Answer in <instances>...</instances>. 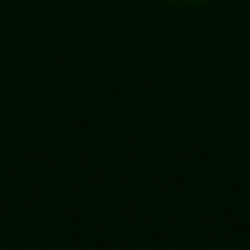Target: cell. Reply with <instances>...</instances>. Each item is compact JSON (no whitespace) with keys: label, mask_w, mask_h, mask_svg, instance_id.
I'll list each match as a JSON object with an SVG mask.
<instances>
[{"label":"cell","mask_w":250,"mask_h":250,"mask_svg":"<svg viewBox=\"0 0 250 250\" xmlns=\"http://www.w3.org/2000/svg\"><path fill=\"white\" fill-rule=\"evenodd\" d=\"M182 4H209V0H182Z\"/></svg>","instance_id":"obj_1"}]
</instances>
